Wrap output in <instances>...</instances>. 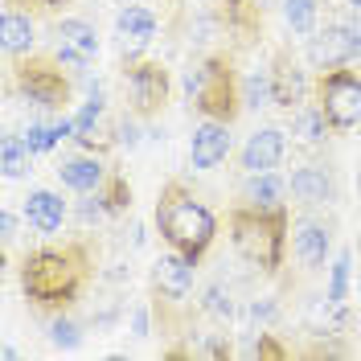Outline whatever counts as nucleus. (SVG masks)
I'll use <instances>...</instances> for the list:
<instances>
[{"label":"nucleus","mask_w":361,"mask_h":361,"mask_svg":"<svg viewBox=\"0 0 361 361\" xmlns=\"http://www.w3.org/2000/svg\"><path fill=\"white\" fill-rule=\"evenodd\" d=\"M90 250L82 243L66 247H37L21 263V292L37 308H70L90 283Z\"/></svg>","instance_id":"f257e3e1"},{"label":"nucleus","mask_w":361,"mask_h":361,"mask_svg":"<svg viewBox=\"0 0 361 361\" xmlns=\"http://www.w3.org/2000/svg\"><path fill=\"white\" fill-rule=\"evenodd\" d=\"M157 230L173 250L189 255V259H202L205 250L214 247L218 218H214V209H209L189 185L169 180L157 197Z\"/></svg>","instance_id":"f03ea898"},{"label":"nucleus","mask_w":361,"mask_h":361,"mask_svg":"<svg viewBox=\"0 0 361 361\" xmlns=\"http://www.w3.org/2000/svg\"><path fill=\"white\" fill-rule=\"evenodd\" d=\"M230 238L250 267L275 275L288 255V205H275V209L238 205L230 214Z\"/></svg>","instance_id":"7ed1b4c3"},{"label":"nucleus","mask_w":361,"mask_h":361,"mask_svg":"<svg viewBox=\"0 0 361 361\" xmlns=\"http://www.w3.org/2000/svg\"><path fill=\"white\" fill-rule=\"evenodd\" d=\"M185 94H189V107L202 119H218V123H234L238 111L247 107L243 103V82H238V74L230 66V58H222V54H214L202 66L189 70Z\"/></svg>","instance_id":"20e7f679"},{"label":"nucleus","mask_w":361,"mask_h":361,"mask_svg":"<svg viewBox=\"0 0 361 361\" xmlns=\"http://www.w3.org/2000/svg\"><path fill=\"white\" fill-rule=\"evenodd\" d=\"M316 103L324 107L333 128H357L361 123V74L349 66L324 70L316 82Z\"/></svg>","instance_id":"39448f33"},{"label":"nucleus","mask_w":361,"mask_h":361,"mask_svg":"<svg viewBox=\"0 0 361 361\" xmlns=\"http://www.w3.org/2000/svg\"><path fill=\"white\" fill-rule=\"evenodd\" d=\"M70 82L74 78L58 66V58H25L21 70H17V90L37 107H62L70 94Z\"/></svg>","instance_id":"423d86ee"},{"label":"nucleus","mask_w":361,"mask_h":361,"mask_svg":"<svg viewBox=\"0 0 361 361\" xmlns=\"http://www.w3.org/2000/svg\"><path fill=\"white\" fill-rule=\"evenodd\" d=\"M123 78H128V90H132V107L140 119H148V115H157L164 103H169V70L160 66V62H148V58H132L128 70H123Z\"/></svg>","instance_id":"0eeeda50"},{"label":"nucleus","mask_w":361,"mask_h":361,"mask_svg":"<svg viewBox=\"0 0 361 361\" xmlns=\"http://www.w3.org/2000/svg\"><path fill=\"white\" fill-rule=\"evenodd\" d=\"M308 58H312V66H320V70H337V66L357 62V45H353L349 25H324L320 33H312Z\"/></svg>","instance_id":"6e6552de"},{"label":"nucleus","mask_w":361,"mask_h":361,"mask_svg":"<svg viewBox=\"0 0 361 361\" xmlns=\"http://www.w3.org/2000/svg\"><path fill=\"white\" fill-rule=\"evenodd\" d=\"M230 157V123H218V119H202L193 128V140H189V164L193 169H218L222 160Z\"/></svg>","instance_id":"1a4fd4ad"},{"label":"nucleus","mask_w":361,"mask_h":361,"mask_svg":"<svg viewBox=\"0 0 361 361\" xmlns=\"http://www.w3.org/2000/svg\"><path fill=\"white\" fill-rule=\"evenodd\" d=\"M271 103L275 107H300L304 103V94H308V78H304V70L295 66V58L288 49H279L275 54V62H271Z\"/></svg>","instance_id":"9d476101"},{"label":"nucleus","mask_w":361,"mask_h":361,"mask_svg":"<svg viewBox=\"0 0 361 361\" xmlns=\"http://www.w3.org/2000/svg\"><path fill=\"white\" fill-rule=\"evenodd\" d=\"M193 267H197V259H189V255H180V250L160 255L157 267H152L157 292L169 295V300H185V295L193 292Z\"/></svg>","instance_id":"9b49d317"},{"label":"nucleus","mask_w":361,"mask_h":361,"mask_svg":"<svg viewBox=\"0 0 361 361\" xmlns=\"http://www.w3.org/2000/svg\"><path fill=\"white\" fill-rule=\"evenodd\" d=\"M283 152H288L283 132H279V128H259V132L243 144V169H247V173H271V169H279Z\"/></svg>","instance_id":"f8f14e48"},{"label":"nucleus","mask_w":361,"mask_h":361,"mask_svg":"<svg viewBox=\"0 0 361 361\" xmlns=\"http://www.w3.org/2000/svg\"><path fill=\"white\" fill-rule=\"evenodd\" d=\"M25 222L37 234H58L62 222H66V202L58 193H49V189H33L25 197Z\"/></svg>","instance_id":"ddd939ff"},{"label":"nucleus","mask_w":361,"mask_h":361,"mask_svg":"<svg viewBox=\"0 0 361 361\" xmlns=\"http://www.w3.org/2000/svg\"><path fill=\"white\" fill-rule=\"evenodd\" d=\"M292 197L300 205H329L333 202V173L324 164H304L292 173Z\"/></svg>","instance_id":"4468645a"},{"label":"nucleus","mask_w":361,"mask_h":361,"mask_svg":"<svg viewBox=\"0 0 361 361\" xmlns=\"http://www.w3.org/2000/svg\"><path fill=\"white\" fill-rule=\"evenodd\" d=\"M329 250H333V230L324 222H300L295 230V259L308 271H320L329 263Z\"/></svg>","instance_id":"2eb2a0df"},{"label":"nucleus","mask_w":361,"mask_h":361,"mask_svg":"<svg viewBox=\"0 0 361 361\" xmlns=\"http://www.w3.org/2000/svg\"><path fill=\"white\" fill-rule=\"evenodd\" d=\"M58 177H62V185L74 189V193H94V189L107 180V169H103L99 157H66L58 164Z\"/></svg>","instance_id":"dca6fc26"},{"label":"nucleus","mask_w":361,"mask_h":361,"mask_svg":"<svg viewBox=\"0 0 361 361\" xmlns=\"http://www.w3.org/2000/svg\"><path fill=\"white\" fill-rule=\"evenodd\" d=\"M283 197H288V180L275 177V169L271 173H247V185H243V202L247 205L275 209V205H283Z\"/></svg>","instance_id":"f3484780"},{"label":"nucleus","mask_w":361,"mask_h":361,"mask_svg":"<svg viewBox=\"0 0 361 361\" xmlns=\"http://www.w3.org/2000/svg\"><path fill=\"white\" fill-rule=\"evenodd\" d=\"M0 45H4L8 58H21V54L33 49V21H29V13L8 8V13L0 17Z\"/></svg>","instance_id":"a211bd4d"},{"label":"nucleus","mask_w":361,"mask_h":361,"mask_svg":"<svg viewBox=\"0 0 361 361\" xmlns=\"http://www.w3.org/2000/svg\"><path fill=\"white\" fill-rule=\"evenodd\" d=\"M115 29H119V37H123V45H148L152 37H157V17L144 8V4H128L119 17H115Z\"/></svg>","instance_id":"6ab92c4d"},{"label":"nucleus","mask_w":361,"mask_h":361,"mask_svg":"<svg viewBox=\"0 0 361 361\" xmlns=\"http://www.w3.org/2000/svg\"><path fill=\"white\" fill-rule=\"evenodd\" d=\"M58 42L74 45V49H82V54H99V33H94V25L82 21V17H66V21H58Z\"/></svg>","instance_id":"aec40b11"},{"label":"nucleus","mask_w":361,"mask_h":361,"mask_svg":"<svg viewBox=\"0 0 361 361\" xmlns=\"http://www.w3.org/2000/svg\"><path fill=\"white\" fill-rule=\"evenodd\" d=\"M99 119H103V94H99V90H90V103H82L78 115H74V140L90 148V144H94V135H99Z\"/></svg>","instance_id":"412c9836"},{"label":"nucleus","mask_w":361,"mask_h":361,"mask_svg":"<svg viewBox=\"0 0 361 361\" xmlns=\"http://www.w3.org/2000/svg\"><path fill=\"white\" fill-rule=\"evenodd\" d=\"M329 128H333V123H329V115H324L320 103L295 111V135H300L304 144H324V132H329Z\"/></svg>","instance_id":"4be33fe9"},{"label":"nucleus","mask_w":361,"mask_h":361,"mask_svg":"<svg viewBox=\"0 0 361 361\" xmlns=\"http://www.w3.org/2000/svg\"><path fill=\"white\" fill-rule=\"evenodd\" d=\"M94 193H99V202H103L107 214H123V209L132 205V185L119 177V173H107V180H103Z\"/></svg>","instance_id":"5701e85b"},{"label":"nucleus","mask_w":361,"mask_h":361,"mask_svg":"<svg viewBox=\"0 0 361 361\" xmlns=\"http://www.w3.org/2000/svg\"><path fill=\"white\" fill-rule=\"evenodd\" d=\"M283 17L292 25V33H316V17H320V4L316 0H283Z\"/></svg>","instance_id":"b1692460"},{"label":"nucleus","mask_w":361,"mask_h":361,"mask_svg":"<svg viewBox=\"0 0 361 361\" xmlns=\"http://www.w3.org/2000/svg\"><path fill=\"white\" fill-rule=\"evenodd\" d=\"M0 157H4V177L8 180H17L29 169V148H25V135H4L0 140Z\"/></svg>","instance_id":"393cba45"},{"label":"nucleus","mask_w":361,"mask_h":361,"mask_svg":"<svg viewBox=\"0 0 361 361\" xmlns=\"http://www.w3.org/2000/svg\"><path fill=\"white\" fill-rule=\"evenodd\" d=\"M349 271H353V255L341 250L337 259H333V267H329V304L333 308H341L345 295H349Z\"/></svg>","instance_id":"a878e982"},{"label":"nucleus","mask_w":361,"mask_h":361,"mask_svg":"<svg viewBox=\"0 0 361 361\" xmlns=\"http://www.w3.org/2000/svg\"><path fill=\"white\" fill-rule=\"evenodd\" d=\"M222 17L234 25V29L250 33V29L259 25V0H255V4H247V0H222Z\"/></svg>","instance_id":"bb28decb"},{"label":"nucleus","mask_w":361,"mask_h":361,"mask_svg":"<svg viewBox=\"0 0 361 361\" xmlns=\"http://www.w3.org/2000/svg\"><path fill=\"white\" fill-rule=\"evenodd\" d=\"M243 103H247V107H263V103H271V74L267 70H259V74L243 78Z\"/></svg>","instance_id":"cd10ccee"},{"label":"nucleus","mask_w":361,"mask_h":361,"mask_svg":"<svg viewBox=\"0 0 361 361\" xmlns=\"http://www.w3.org/2000/svg\"><path fill=\"white\" fill-rule=\"evenodd\" d=\"M49 341H54L58 349H78V341H82V329H78L70 316H54V320H49Z\"/></svg>","instance_id":"c85d7f7f"},{"label":"nucleus","mask_w":361,"mask_h":361,"mask_svg":"<svg viewBox=\"0 0 361 361\" xmlns=\"http://www.w3.org/2000/svg\"><path fill=\"white\" fill-rule=\"evenodd\" d=\"M54 58H58V66L66 70L70 78H82V74H87V62H90V54H82V49H74V45H66V42H58Z\"/></svg>","instance_id":"c756f323"},{"label":"nucleus","mask_w":361,"mask_h":361,"mask_svg":"<svg viewBox=\"0 0 361 361\" xmlns=\"http://www.w3.org/2000/svg\"><path fill=\"white\" fill-rule=\"evenodd\" d=\"M205 312H214V316H230L234 312V304H230V292H222L218 283L205 292Z\"/></svg>","instance_id":"7c9ffc66"},{"label":"nucleus","mask_w":361,"mask_h":361,"mask_svg":"<svg viewBox=\"0 0 361 361\" xmlns=\"http://www.w3.org/2000/svg\"><path fill=\"white\" fill-rule=\"evenodd\" d=\"M250 357H283V345H275V337L271 333H259V341L247 349Z\"/></svg>","instance_id":"2f4dec72"},{"label":"nucleus","mask_w":361,"mask_h":361,"mask_svg":"<svg viewBox=\"0 0 361 361\" xmlns=\"http://www.w3.org/2000/svg\"><path fill=\"white\" fill-rule=\"evenodd\" d=\"M13 234H17V218L4 209V214H0V238H4V243H13Z\"/></svg>","instance_id":"473e14b6"},{"label":"nucleus","mask_w":361,"mask_h":361,"mask_svg":"<svg viewBox=\"0 0 361 361\" xmlns=\"http://www.w3.org/2000/svg\"><path fill=\"white\" fill-rule=\"evenodd\" d=\"M132 329H135V337H148V312H144V308H135Z\"/></svg>","instance_id":"72a5a7b5"},{"label":"nucleus","mask_w":361,"mask_h":361,"mask_svg":"<svg viewBox=\"0 0 361 361\" xmlns=\"http://www.w3.org/2000/svg\"><path fill=\"white\" fill-rule=\"evenodd\" d=\"M345 25L353 33V45H357V58H361V13H353V21H345Z\"/></svg>","instance_id":"f704fd0d"},{"label":"nucleus","mask_w":361,"mask_h":361,"mask_svg":"<svg viewBox=\"0 0 361 361\" xmlns=\"http://www.w3.org/2000/svg\"><path fill=\"white\" fill-rule=\"evenodd\" d=\"M349 8H353V13H361V0H349Z\"/></svg>","instance_id":"c9c22d12"},{"label":"nucleus","mask_w":361,"mask_h":361,"mask_svg":"<svg viewBox=\"0 0 361 361\" xmlns=\"http://www.w3.org/2000/svg\"><path fill=\"white\" fill-rule=\"evenodd\" d=\"M357 189H361V169H357Z\"/></svg>","instance_id":"e433bc0d"},{"label":"nucleus","mask_w":361,"mask_h":361,"mask_svg":"<svg viewBox=\"0 0 361 361\" xmlns=\"http://www.w3.org/2000/svg\"><path fill=\"white\" fill-rule=\"evenodd\" d=\"M357 255H361V243H357Z\"/></svg>","instance_id":"4c0bfd02"},{"label":"nucleus","mask_w":361,"mask_h":361,"mask_svg":"<svg viewBox=\"0 0 361 361\" xmlns=\"http://www.w3.org/2000/svg\"><path fill=\"white\" fill-rule=\"evenodd\" d=\"M259 4H263V0H259Z\"/></svg>","instance_id":"58836bf2"}]
</instances>
